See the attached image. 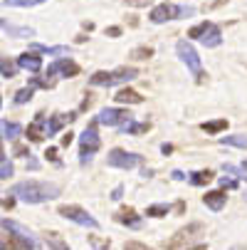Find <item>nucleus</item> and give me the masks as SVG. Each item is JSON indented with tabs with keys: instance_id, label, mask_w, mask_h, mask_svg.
Listing matches in <instances>:
<instances>
[{
	"instance_id": "f257e3e1",
	"label": "nucleus",
	"mask_w": 247,
	"mask_h": 250,
	"mask_svg": "<svg viewBox=\"0 0 247 250\" xmlns=\"http://www.w3.org/2000/svg\"><path fill=\"white\" fill-rule=\"evenodd\" d=\"M10 193L22 198L25 203H45V201H52L59 196V186L40 184V181H25V184H15Z\"/></svg>"
},
{
	"instance_id": "f03ea898",
	"label": "nucleus",
	"mask_w": 247,
	"mask_h": 250,
	"mask_svg": "<svg viewBox=\"0 0 247 250\" xmlns=\"http://www.w3.org/2000/svg\"><path fill=\"white\" fill-rule=\"evenodd\" d=\"M99 146H101V139H99V134H96V119L84 129V134L79 136V161L82 164H89L92 161V156L99 151Z\"/></svg>"
},
{
	"instance_id": "7ed1b4c3",
	"label": "nucleus",
	"mask_w": 247,
	"mask_h": 250,
	"mask_svg": "<svg viewBox=\"0 0 247 250\" xmlns=\"http://www.w3.org/2000/svg\"><path fill=\"white\" fill-rule=\"evenodd\" d=\"M195 10L193 8H183V5H173V3H163V5H156L149 15L151 22L161 25V22H168V20H178V18H190Z\"/></svg>"
},
{
	"instance_id": "20e7f679",
	"label": "nucleus",
	"mask_w": 247,
	"mask_h": 250,
	"mask_svg": "<svg viewBox=\"0 0 247 250\" xmlns=\"http://www.w3.org/2000/svg\"><path fill=\"white\" fill-rule=\"evenodd\" d=\"M175 50H178V57L186 62V67L195 75V82H203V77H205V75H203V69H200V57H198V52L193 50V45H190L188 40H178Z\"/></svg>"
},
{
	"instance_id": "39448f33",
	"label": "nucleus",
	"mask_w": 247,
	"mask_h": 250,
	"mask_svg": "<svg viewBox=\"0 0 247 250\" xmlns=\"http://www.w3.org/2000/svg\"><path fill=\"white\" fill-rule=\"evenodd\" d=\"M57 213H59V216H64L67 221H75V223H79V226H87V228H99V221H96V218H92L89 213H87L84 208H79V206H59V208H57Z\"/></svg>"
},
{
	"instance_id": "423d86ee",
	"label": "nucleus",
	"mask_w": 247,
	"mask_h": 250,
	"mask_svg": "<svg viewBox=\"0 0 247 250\" xmlns=\"http://www.w3.org/2000/svg\"><path fill=\"white\" fill-rule=\"evenodd\" d=\"M107 161H109V166H114V168H124V171H129V168L138 166L144 159H141L138 154H129V151H124V149H112Z\"/></svg>"
},
{
	"instance_id": "0eeeda50",
	"label": "nucleus",
	"mask_w": 247,
	"mask_h": 250,
	"mask_svg": "<svg viewBox=\"0 0 247 250\" xmlns=\"http://www.w3.org/2000/svg\"><path fill=\"white\" fill-rule=\"evenodd\" d=\"M52 75L77 77V75H79V64L72 62V60H67V57H62V60H57V62H52V64L47 67V77H52Z\"/></svg>"
},
{
	"instance_id": "6e6552de",
	"label": "nucleus",
	"mask_w": 247,
	"mask_h": 250,
	"mask_svg": "<svg viewBox=\"0 0 247 250\" xmlns=\"http://www.w3.org/2000/svg\"><path fill=\"white\" fill-rule=\"evenodd\" d=\"M126 119H131V114L126 109H112V106H107L99 117H96V124H104V126H119L124 124Z\"/></svg>"
},
{
	"instance_id": "1a4fd4ad",
	"label": "nucleus",
	"mask_w": 247,
	"mask_h": 250,
	"mask_svg": "<svg viewBox=\"0 0 247 250\" xmlns=\"http://www.w3.org/2000/svg\"><path fill=\"white\" fill-rule=\"evenodd\" d=\"M195 233H203V226L193 223V226H188V228L178 230V233H175V235L166 243V248H183V245H188V240H190Z\"/></svg>"
},
{
	"instance_id": "9d476101",
	"label": "nucleus",
	"mask_w": 247,
	"mask_h": 250,
	"mask_svg": "<svg viewBox=\"0 0 247 250\" xmlns=\"http://www.w3.org/2000/svg\"><path fill=\"white\" fill-rule=\"evenodd\" d=\"M136 77H138V69H136V67H119V69H114V72H109L107 87L121 84V82H131V80H136Z\"/></svg>"
},
{
	"instance_id": "9b49d317",
	"label": "nucleus",
	"mask_w": 247,
	"mask_h": 250,
	"mask_svg": "<svg viewBox=\"0 0 247 250\" xmlns=\"http://www.w3.org/2000/svg\"><path fill=\"white\" fill-rule=\"evenodd\" d=\"M0 228H5V230H13L15 235H20L22 240H27V243H30V248H38V245H40L38 240H35V238L30 235V230H27L25 226H20V223H15V221H8V218H5V221H0Z\"/></svg>"
},
{
	"instance_id": "f8f14e48",
	"label": "nucleus",
	"mask_w": 247,
	"mask_h": 250,
	"mask_svg": "<svg viewBox=\"0 0 247 250\" xmlns=\"http://www.w3.org/2000/svg\"><path fill=\"white\" fill-rule=\"evenodd\" d=\"M18 67L30 69V72H40L42 69V57H38V52H22L18 57Z\"/></svg>"
},
{
	"instance_id": "ddd939ff",
	"label": "nucleus",
	"mask_w": 247,
	"mask_h": 250,
	"mask_svg": "<svg viewBox=\"0 0 247 250\" xmlns=\"http://www.w3.org/2000/svg\"><path fill=\"white\" fill-rule=\"evenodd\" d=\"M200 42H203L205 47H218V45L223 42V32H220V27H218V25H210V27L203 32Z\"/></svg>"
},
{
	"instance_id": "4468645a",
	"label": "nucleus",
	"mask_w": 247,
	"mask_h": 250,
	"mask_svg": "<svg viewBox=\"0 0 247 250\" xmlns=\"http://www.w3.org/2000/svg\"><path fill=\"white\" fill-rule=\"evenodd\" d=\"M225 201H228L225 188H223V191H208V193L203 196V203H205L208 208H213V210H220V208L225 206Z\"/></svg>"
},
{
	"instance_id": "2eb2a0df",
	"label": "nucleus",
	"mask_w": 247,
	"mask_h": 250,
	"mask_svg": "<svg viewBox=\"0 0 247 250\" xmlns=\"http://www.w3.org/2000/svg\"><path fill=\"white\" fill-rule=\"evenodd\" d=\"M0 248H30L27 240H22L20 235H15L13 230L3 228V235H0Z\"/></svg>"
},
{
	"instance_id": "dca6fc26",
	"label": "nucleus",
	"mask_w": 247,
	"mask_h": 250,
	"mask_svg": "<svg viewBox=\"0 0 247 250\" xmlns=\"http://www.w3.org/2000/svg\"><path fill=\"white\" fill-rule=\"evenodd\" d=\"M42 124H45V114L40 112L38 117H35V122H32L30 126H27V139H30V141H42V139H45Z\"/></svg>"
},
{
	"instance_id": "f3484780",
	"label": "nucleus",
	"mask_w": 247,
	"mask_h": 250,
	"mask_svg": "<svg viewBox=\"0 0 247 250\" xmlns=\"http://www.w3.org/2000/svg\"><path fill=\"white\" fill-rule=\"evenodd\" d=\"M116 221L129 226V228H141V216H136V210L133 208H124L116 213Z\"/></svg>"
},
{
	"instance_id": "a211bd4d",
	"label": "nucleus",
	"mask_w": 247,
	"mask_h": 250,
	"mask_svg": "<svg viewBox=\"0 0 247 250\" xmlns=\"http://www.w3.org/2000/svg\"><path fill=\"white\" fill-rule=\"evenodd\" d=\"M119 129H121L124 134H146V131L151 129V124H149V122H133V119H126L124 124H119Z\"/></svg>"
},
{
	"instance_id": "6ab92c4d",
	"label": "nucleus",
	"mask_w": 247,
	"mask_h": 250,
	"mask_svg": "<svg viewBox=\"0 0 247 250\" xmlns=\"http://www.w3.org/2000/svg\"><path fill=\"white\" fill-rule=\"evenodd\" d=\"M22 134V126L15 122H0V136L3 139H18Z\"/></svg>"
},
{
	"instance_id": "aec40b11",
	"label": "nucleus",
	"mask_w": 247,
	"mask_h": 250,
	"mask_svg": "<svg viewBox=\"0 0 247 250\" xmlns=\"http://www.w3.org/2000/svg\"><path fill=\"white\" fill-rule=\"evenodd\" d=\"M75 119H77V112H69L67 117H62V114H59V117H52L47 134H57V131H59V129H62V126H64L67 122H75Z\"/></svg>"
},
{
	"instance_id": "412c9836",
	"label": "nucleus",
	"mask_w": 247,
	"mask_h": 250,
	"mask_svg": "<svg viewBox=\"0 0 247 250\" xmlns=\"http://www.w3.org/2000/svg\"><path fill=\"white\" fill-rule=\"evenodd\" d=\"M114 99L116 102H124V104H141V102H144V97H141L138 92H133V89H121Z\"/></svg>"
},
{
	"instance_id": "4be33fe9",
	"label": "nucleus",
	"mask_w": 247,
	"mask_h": 250,
	"mask_svg": "<svg viewBox=\"0 0 247 250\" xmlns=\"http://www.w3.org/2000/svg\"><path fill=\"white\" fill-rule=\"evenodd\" d=\"M210 181H213V171H193L190 173V184L193 186H205V184H210Z\"/></svg>"
},
{
	"instance_id": "5701e85b",
	"label": "nucleus",
	"mask_w": 247,
	"mask_h": 250,
	"mask_svg": "<svg viewBox=\"0 0 247 250\" xmlns=\"http://www.w3.org/2000/svg\"><path fill=\"white\" fill-rule=\"evenodd\" d=\"M228 129V119H213V122H205L203 124V131L205 134H220Z\"/></svg>"
},
{
	"instance_id": "b1692460",
	"label": "nucleus",
	"mask_w": 247,
	"mask_h": 250,
	"mask_svg": "<svg viewBox=\"0 0 247 250\" xmlns=\"http://www.w3.org/2000/svg\"><path fill=\"white\" fill-rule=\"evenodd\" d=\"M220 144H230V146H237V149H247V136H242V134L220 136Z\"/></svg>"
},
{
	"instance_id": "393cba45",
	"label": "nucleus",
	"mask_w": 247,
	"mask_h": 250,
	"mask_svg": "<svg viewBox=\"0 0 247 250\" xmlns=\"http://www.w3.org/2000/svg\"><path fill=\"white\" fill-rule=\"evenodd\" d=\"M0 75H3V77H15L18 75V64H13L8 57H0Z\"/></svg>"
},
{
	"instance_id": "a878e982",
	"label": "nucleus",
	"mask_w": 247,
	"mask_h": 250,
	"mask_svg": "<svg viewBox=\"0 0 247 250\" xmlns=\"http://www.w3.org/2000/svg\"><path fill=\"white\" fill-rule=\"evenodd\" d=\"M32 50H35V52H42V55H67V52H69V47H64V45H59V47H47V45H32Z\"/></svg>"
},
{
	"instance_id": "bb28decb",
	"label": "nucleus",
	"mask_w": 247,
	"mask_h": 250,
	"mask_svg": "<svg viewBox=\"0 0 247 250\" xmlns=\"http://www.w3.org/2000/svg\"><path fill=\"white\" fill-rule=\"evenodd\" d=\"M210 25H213L210 20H205V22H198V25H193V27L188 30V38H190V40H200V38H203V32H205V30H208Z\"/></svg>"
},
{
	"instance_id": "cd10ccee",
	"label": "nucleus",
	"mask_w": 247,
	"mask_h": 250,
	"mask_svg": "<svg viewBox=\"0 0 247 250\" xmlns=\"http://www.w3.org/2000/svg\"><path fill=\"white\" fill-rule=\"evenodd\" d=\"M40 3H45V0H5V8H32Z\"/></svg>"
},
{
	"instance_id": "c85d7f7f",
	"label": "nucleus",
	"mask_w": 247,
	"mask_h": 250,
	"mask_svg": "<svg viewBox=\"0 0 247 250\" xmlns=\"http://www.w3.org/2000/svg\"><path fill=\"white\" fill-rule=\"evenodd\" d=\"M5 30H8V35H13V38H32L35 35L32 27H10V25H5Z\"/></svg>"
},
{
	"instance_id": "c756f323",
	"label": "nucleus",
	"mask_w": 247,
	"mask_h": 250,
	"mask_svg": "<svg viewBox=\"0 0 247 250\" xmlns=\"http://www.w3.org/2000/svg\"><path fill=\"white\" fill-rule=\"evenodd\" d=\"M168 206H149L146 208V216H151V218H163V216H168Z\"/></svg>"
},
{
	"instance_id": "7c9ffc66",
	"label": "nucleus",
	"mask_w": 247,
	"mask_h": 250,
	"mask_svg": "<svg viewBox=\"0 0 247 250\" xmlns=\"http://www.w3.org/2000/svg\"><path fill=\"white\" fill-rule=\"evenodd\" d=\"M45 243H47L50 248H59V250H64V248H67V243H64L57 233H47V235H45Z\"/></svg>"
},
{
	"instance_id": "2f4dec72",
	"label": "nucleus",
	"mask_w": 247,
	"mask_h": 250,
	"mask_svg": "<svg viewBox=\"0 0 247 250\" xmlns=\"http://www.w3.org/2000/svg\"><path fill=\"white\" fill-rule=\"evenodd\" d=\"M30 87H42V89H52V87H55V80H47V75H45V77H32V80H30Z\"/></svg>"
},
{
	"instance_id": "473e14b6",
	"label": "nucleus",
	"mask_w": 247,
	"mask_h": 250,
	"mask_svg": "<svg viewBox=\"0 0 247 250\" xmlns=\"http://www.w3.org/2000/svg\"><path fill=\"white\" fill-rule=\"evenodd\" d=\"M151 55H153V47H136V50L131 52L133 60H149Z\"/></svg>"
},
{
	"instance_id": "72a5a7b5",
	"label": "nucleus",
	"mask_w": 247,
	"mask_h": 250,
	"mask_svg": "<svg viewBox=\"0 0 247 250\" xmlns=\"http://www.w3.org/2000/svg\"><path fill=\"white\" fill-rule=\"evenodd\" d=\"M13 164L8 161V159H0V178H10L13 176Z\"/></svg>"
},
{
	"instance_id": "f704fd0d",
	"label": "nucleus",
	"mask_w": 247,
	"mask_h": 250,
	"mask_svg": "<svg viewBox=\"0 0 247 250\" xmlns=\"http://www.w3.org/2000/svg\"><path fill=\"white\" fill-rule=\"evenodd\" d=\"M30 99H32V87L20 89V92L15 94V104H25V102H30Z\"/></svg>"
},
{
	"instance_id": "c9c22d12",
	"label": "nucleus",
	"mask_w": 247,
	"mask_h": 250,
	"mask_svg": "<svg viewBox=\"0 0 247 250\" xmlns=\"http://www.w3.org/2000/svg\"><path fill=\"white\" fill-rule=\"evenodd\" d=\"M13 151H15V156H30V149H27L25 144H15Z\"/></svg>"
},
{
	"instance_id": "e433bc0d",
	"label": "nucleus",
	"mask_w": 247,
	"mask_h": 250,
	"mask_svg": "<svg viewBox=\"0 0 247 250\" xmlns=\"http://www.w3.org/2000/svg\"><path fill=\"white\" fill-rule=\"evenodd\" d=\"M220 186H223V188H237V181H232V178H225V176H223V178H220Z\"/></svg>"
},
{
	"instance_id": "4c0bfd02",
	"label": "nucleus",
	"mask_w": 247,
	"mask_h": 250,
	"mask_svg": "<svg viewBox=\"0 0 247 250\" xmlns=\"http://www.w3.org/2000/svg\"><path fill=\"white\" fill-rule=\"evenodd\" d=\"M45 156H47L52 164H59V159H57V149H55V146H50V149L45 151Z\"/></svg>"
},
{
	"instance_id": "58836bf2",
	"label": "nucleus",
	"mask_w": 247,
	"mask_h": 250,
	"mask_svg": "<svg viewBox=\"0 0 247 250\" xmlns=\"http://www.w3.org/2000/svg\"><path fill=\"white\" fill-rule=\"evenodd\" d=\"M72 136H75V134H72V131H67V134H64V136H62V146H64V149H67V146H69V144H72Z\"/></svg>"
},
{
	"instance_id": "ea45409f",
	"label": "nucleus",
	"mask_w": 247,
	"mask_h": 250,
	"mask_svg": "<svg viewBox=\"0 0 247 250\" xmlns=\"http://www.w3.org/2000/svg\"><path fill=\"white\" fill-rule=\"evenodd\" d=\"M107 35H109V38H119V35H121V27H107Z\"/></svg>"
},
{
	"instance_id": "a19ab883",
	"label": "nucleus",
	"mask_w": 247,
	"mask_h": 250,
	"mask_svg": "<svg viewBox=\"0 0 247 250\" xmlns=\"http://www.w3.org/2000/svg\"><path fill=\"white\" fill-rule=\"evenodd\" d=\"M225 3H228V0H213V3H210L208 8H210V10H215V8H223Z\"/></svg>"
},
{
	"instance_id": "79ce46f5",
	"label": "nucleus",
	"mask_w": 247,
	"mask_h": 250,
	"mask_svg": "<svg viewBox=\"0 0 247 250\" xmlns=\"http://www.w3.org/2000/svg\"><path fill=\"white\" fill-rule=\"evenodd\" d=\"M0 206H3V208H13L15 206V198H3V201H0Z\"/></svg>"
},
{
	"instance_id": "37998d69",
	"label": "nucleus",
	"mask_w": 247,
	"mask_h": 250,
	"mask_svg": "<svg viewBox=\"0 0 247 250\" xmlns=\"http://www.w3.org/2000/svg\"><path fill=\"white\" fill-rule=\"evenodd\" d=\"M121 193H124V188H121V186H116V188H114V193H112V198H114V201H119V198H121Z\"/></svg>"
},
{
	"instance_id": "c03bdc74",
	"label": "nucleus",
	"mask_w": 247,
	"mask_h": 250,
	"mask_svg": "<svg viewBox=\"0 0 247 250\" xmlns=\"http://www.w3.org/2000/svg\"><path fill=\"white\" fill-rule=\"evenodd\" d=\"M171 176L175 178V181H183V178H186V173H183V171H173Z\"/></svg>"
},
{
	"instance_id": "a18cd8bd",
	"label": "nucleus",
	"mask_w": 247,
	"mask_h": 250,
	"mask_svg": "<svg viewBox=\"0 0 247 250\" xmlns=\"http://www.w3.org/2000/svg\"><path fill=\"white\" fill-rule=\"evenodd\" d=\"M89 106H92V94H87V99L82 102V109H89Z\"/></svg>"
},
{
	"instance_id": "49530a36",
	"label": "nucleus",
	"mask_w": 247,
	"mask_h": 250,
	"mask_svg": "<svg viewBox=\"0 0 247 250\" xmlns=\"http://www.w3.org/2000/svg\"><path fill=\"white\" fill-rule=\"evenodd\" d=\"M38 166H40L38 159H30V161H27V168H38Z\"/></svg>"
},
{
	"instance_id": "de8ad7c7",
	"label": "nucleus",
	"mask_w": 247,
	"mask_h": 250,
	"mask_svg": "<svg viewBox=\"0 0 247 250\" xmlns=\"http://www.w3.org/2000/svg\"><path fill=\"white\" fill-rule=\"evenodd\" d=\"M161 151H163V154H171V151H173V146H171V144H163V146H161Z\"/></svg>"
},
{
	"instance_id": "09e8293b",
	"label": "nucleus",
	"mask_w": 247,
	"mask_h": 250,
	"mask_svg": "<svg viewBox=\"0 0 247 250\" xmlns=\"http://www.w3.org/2000/svg\"><path fill=\"white\" fill-rule=\"evenodd\" d=\"M0 159H5V151H3V144H0Z\"/></svg>"
},
{
	"instance_id": "8fccbe9b",
	"label": "nucleus",
	"mask_w": 247,
	"mask_h": 250,
	"mask_svg": "<svg viewBox=\"0 0 247 250\" xmlns=\"http://www.w3.org/2000/svg\"><path fill=\"white\" fill-rule=\"evenodd\" d=\"M5 27V22H3V18H0V30H3Z\"/></svg>"
},
{
	"instance_id": "3c124183",
	"label": "nucleus",
	"mask_w": 247,
	"mask_h": 250,
	"mask_svg": "<svg viewBox=\"0 0 247 250\" xmlns=\"http://www.w3.org/2000/svg\"><path fill=\"white\" fill-rule=\"evenodd\" d=\"M245 168H247V161H245V164H242V171H245Z\"/></svg>"
}]
</instances>
